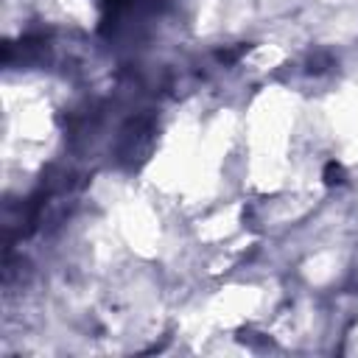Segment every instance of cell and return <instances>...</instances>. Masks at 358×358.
<instances>
[{"label":"cell","instance_id":"6da1fadb","mask_svg":"<svg viewBox=\"0 0 358 358\" xmlns=\"http://www.w3.org/2000/svg\"><path fill=\"white\" fill-rule=\"evenodd\" d=\"M344 182V168L338 165V162H327L324 165V185H341Z\"/></svg>","mask_w":358,"mask_h":358}]
</instances>
